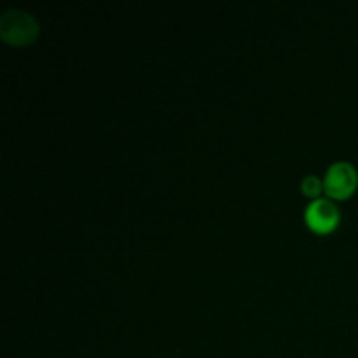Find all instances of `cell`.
I'll return each instance as SVG.
<instances>
[{
    "instance_id": "cell-1",
    "label": "cell",
    "mask_w": 358,
    "mask_h": 358,
    "mask_svg": "<svg viewBox=\"0 0 358 358\" xmlns=\"http://www.w3.org/2000/svg\"><path fill=\"white\" fill-rule=\"evenodd\" d=\"M38 23L35 16L20 7H10L0 14V37L10 45H27L37 38Z\"/></svg>"
},
{
    "instance_id": "cell-2",
    "label": "cell",
    "mask_w": 358,
    "mask_h": 358,
    "mask_svg": "<svg viewBox=\"0 0 358 358\" xmlns=\"http://www.w3.org/2000/svg\"><path fill=\"white\" fill-rule=\"evenodd\" d=\"M358 173L348 161H336L327 168L324 177V191L332 199H345L355 192Z\"/></svg>"
},
{
    "instance_id": "cell-3",
    "label": "cell",
    "mask_w": 358,
    "mask_h": 358,
    "mask_svg": "<svg viewBox=\"0 0 358 358\" xmlns=\"http://www.w3.org/2000/svg\"><path fill=\"white\" fill-rule=\"evenodd\" d=\"M304 220L317 233H329L339 222V208L331 198H317L304 210Z\"/></svg>"
},
{
    "instance_id": "cell-4",
    "label": "cell",
    "mask_w": 358,
    "mask_h": 358,
    "mask_svg": "<svg viewBox=\"0 0 358 358\" xmlns=\"http://www.w3.org/2000/svg\"><path fill=\"white\" fill-rule=\"evenodd\" d=\"M301 189L306 196L317 199V196L320 194V191L324 189V182H320V178L315 177V175H308V177L303 178L301 182Z\"/></svg>"
}]
</instances>
